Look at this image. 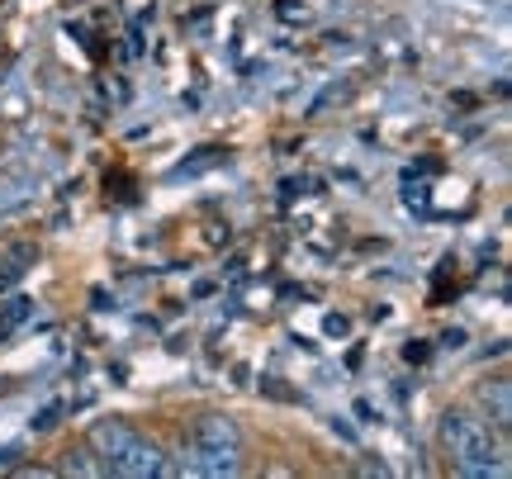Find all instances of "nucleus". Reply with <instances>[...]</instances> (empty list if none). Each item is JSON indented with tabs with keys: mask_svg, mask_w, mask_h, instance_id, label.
I'll use <instances>...</instances> for the list:
<instances>
[{
	"mask_svg": "<svg viewBox=\"0 0 512 479\" xmlns=\"http://www.w3.org/2000/svg\"><path fill=\"white\" fill-rule=\"evenodd\" d=\"M441 446L456 465L460 479H503L508 475V461L498 456L494 427L484 423L470 408H446L441 413Z\"/></svg>",
	"mask_w": 512,
	"mask_h": 479,
	"instance_id": "obj_1",
	"label": "nucleus"
},
{
	"mask_svg": "<svg viewBox=\"0 0 512 479\" xmlns=\"http://www.w3.org/2000/svg\"><path fill=\"white\" fill-rule=\"evenodd\" d=\"M91 451L105 465V475L119 479H157L166 475V451L157 442H147L138 427L119 423V418H100L91 427Z\"/></svg>",
	"mask_w": 512,
	"mask_h": 479,
	"instance_id": "obj_2",
	"label": "nucleus"
},
{
	"mask_svg": "<svg viewBox=\"0 0 512 479\" xmlns=\"http://www.w3.org/2000/svg\"><path fill=\"white\" fill-rule=\"evenodd\" d=\"M242 465V432L223 413H204L181 437V470L195 479H223L238 475Z\"/></svg>",
	"mask_w": 512,
	"mask_h": 479,
	"instance_id": "obj_3",
	"label": "nucleus"
},
{
	"mask_svg": "<svg viewBox=\"0 0 512 479\" xmlns=\"http://www.w3.org/2000/svg\"><path fill=\"white\" fill-rule=\"evenodd\" d=\"M484 404H494V423L508 427L512 423V389H508V380H494V389H484Z\"/></svg>",
	"mask_w": 512,
	"mask_h": 479,
	"instance_id": "obj_4",
	"label": "nucleus"
},
{
	"mask_svg": "<svg viewBox=\"0 0 512 479\" xmlns=\"http://www.w3.org/2000/svg\"><path fill=\"white\" fill-rule=\"evenodd\" d=\"M67 475H105V465L95 461V451H76V461H67Z\"/></svg>",
	"mask_w": 512,
	"mask_h": 479,
	"instance_id": "obj_5",
	"label": "nucleus"
},
{
	"mask_svg": "<svg viewBox=\"0 0 512 479\" xmlns=\"http://www.w3.org/2000/svg\"><path fill=\"white\" fill-rule=\"evenodd\" d=\"M24 314H29V309H24V299H15V309H10V314L0 318V337H5V332L15 328V323H19V318H24Z\"/></svg>",
	"mask_w": 512,
	"mask_h": 479,
	"instance_id": "obj_6",
	"label": "nucleus"
}]
</instances>
